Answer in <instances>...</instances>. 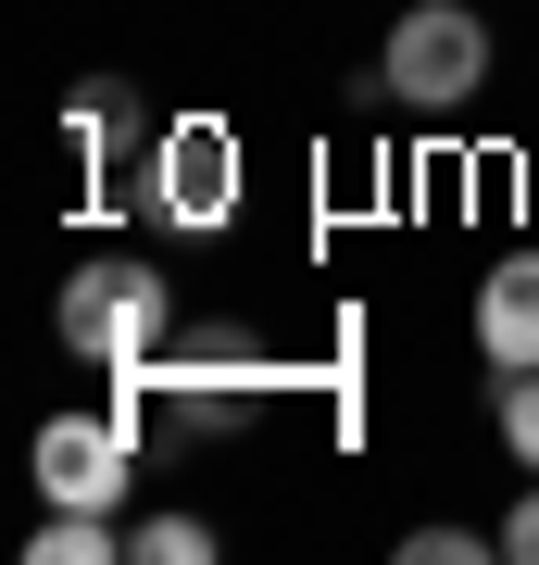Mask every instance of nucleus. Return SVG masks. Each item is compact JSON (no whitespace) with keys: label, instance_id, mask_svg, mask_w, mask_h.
Segmentation results:
<instances>
[{"label":"nucleus","instance_id":"f257e3e1","mask_svg":"<svg viewBox=\"0 0 539 565\" xmlns=\"http://www.w3.org/2000/svg\"><path fill=\"white\" fill-rule=\"evenodd\" d=\"M51 327H63V352L100 364V377H139V364H163V340H176V289H163L151 264H76Z\"/></svg>","mask_w":539,"mask_h":565},{"label":"nucleus","instance_id":"f03ea898","mask_svg":"<svg viewBox=\"0 0 539 565\" xmlns=\"http://www.w3.org/2000/svg\"><path fill=\"white\" fill-rule=\"evenodd\" d=\"M377 88L401 114H464L489 88V25H477V0H414V13L389 25V51H377Z\"/></svg>","mask_w":539,"mask_h":565},{"label":"nucleus","instance_id":"7ed1b4c3","mask_svg":"<svg viewBox=\"0 0 539 565\" xmlns=\"http://www.w3.org/2000/svg\"><path fill=\"white\" fill-rule=\"evenodd\" d=\"M151 214H176V226H226L239 214V139L226 126H163L151 139Z\"/></svg>","mask_w":539,"mask_h":565},{"label":"nucleus","instance_id":"20e7f679","mask_svg":"<svg viewBox=\"0 0 539 565\" xmlns=\"http://www.w3.org/2000/svg\"><path fill=\"white\" fill-rule=\"evenodd\" d=\"M39 490H51V503L114 515V503H126V427H114V415H51V427H39Z\"/></svg>","mask_w":539,"mask_h":565},{"label":"nucleus","instance_id":"39448f33","mask_svg":"<svg viewBox=\"0 0 539 565\" xmlns=\"http://www.w3.org/2000/svg\"><path fill=\"white\" fill-rule=\"evenodd\" d=\"M477 352H489V377H527L539 364V252H502L477 277Z\"/></svg>","mask_w":539,"mask_h":565},{"label":"nucleus","instance_id":"423d86ee","mask_svg":"<svg viewBox=\"0 0 539 565\" xmlns=\"http://www.w3.org/2000/svg\"><path fill=\"white\" fill-rule=\"evenodd\" d=\"M100 553H126V527H114V515H88V503H51L39 565H100Z\"/></svg>","mask_w":539,"mask_h":565},{"label":"nucleus","instance_id":"0eeeda50","mask_svg":"<svg viewBox=\"0 0 539 565\" xmlns=\"http://www.w3.org/2000/svg\"><path fill=\"white\" fill-rule=\"evenodd\" d=\"M489 427H502V452H515L527 478H539V364H527V377H502V403H489Z\"/></svg>","mask_w":539,"mask_h":565},{"label":"nucleus","instance_id":"6e6552de","mask_svg":"<svg viewBox=\"0 0 539 565\" xmlns=\"http://www.w3.org/2000/svg\"><path fill=\"white\" fill-rule=\"evenodd\" d=\"M126 553H139V565H201L214 527H201V515H151V527H126Z\"/></svg>","mask_w":539,"mask_h":565},{"label":"nucleus","instance_id":"1a4fd4ad","mask_svg":"<svg viewBox=\"0 0 539 565\" xmlns=\"http://www.w3.org/2000/svg\"><path fill=\"white\" fill-rule=\"evenodd\" d=\"M63 126H76V151H88V163H114V151H126V126H139V114H126V88H88V102L63 114Z\"/></svg>","mask_w":539,"mask_h":565},{"label":"nucleus","instance_id":"9d476101","mask_svg":"<svg viewBox=\"0 0 539 565\" xmlns=\"http://www.w3.org/2000/svg\"><path fill=\"white\" fill-rule=\"evenodd\" d=\"M489 553H515V565H539V478H527V503L489 527Z\"/></svg>","mask_w":539,"mask_h":565},{"label":"nucleus","instance_id":"9b49d317","mask_svg":"<svg viewBox=\"0 0 539 565\" xmlns=\"http://www.w3.org/2000/svg\"><path fill=\"white\" fill-rule=\"evenodd\" d=\"M477 553V527H414V541H401V565H464Z\"/></svg>","mask_w":539,"mask_h":565}]
</instances>
